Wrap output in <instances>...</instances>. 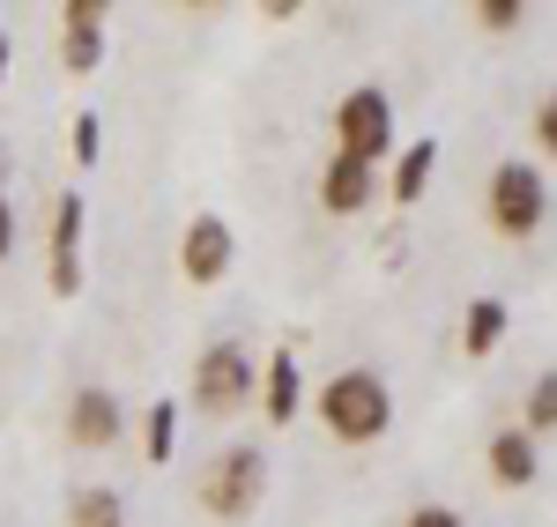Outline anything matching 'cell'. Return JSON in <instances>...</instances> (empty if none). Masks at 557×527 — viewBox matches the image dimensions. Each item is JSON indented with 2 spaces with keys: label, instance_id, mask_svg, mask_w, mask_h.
<instances>
[{
  "label": "cell",
  "instance_id": "6da1fadb",
  "mask_svg": "<svg viewBox=\"0 0 557 527\" xmlns=\"http://www.w3.org/2000/svg\"><path fill=\"white\" fill-rule=\"evenodd\" d=\"M320 424H327L343 446L386 439V424H394V394H386V379L372 372V364H349V372H335V379L320 387Z\"/></svg>",
  "mask_w": 557,
  "mask_h": 527
},
{
  "label": "cell",
  "instance_id": "7a4b0ae2",
  "mask_svg": "<svg viewBox=\"0 0 557 527\" xmlns=\"http://www.w3.org/2000/svg\"><path fill=\"white\" fill-rule=\"evenodd\" d=\"M483 216H491L498 238H535L543 216H550V178L535 164H498L491 186H483Z\"/></svg>",
  "mask_w": 557,
  "mask_h": 527
},
{
  "label": "cell",
  "instance_id": "3957f363",
  "mask_svg": "<svg viewBox=\"0 0 557 527\" xmlns=\"http://www.w3.org/2000/svg\"><path fill=\"white\" fill-rule=\"evenodd\" d=\"M260 498H268V453L260 446H223L201 468V513H215V520H246Z\"/></svg>",
  "mask_w": 557,
  "mask_h": 527
},
{
  "label": "cell",
  "instance_id": "277c9868",
  "mask_svg": "<svg viewBox=\"0 0 557 527\" xmlns=\"http://www.w3.org/2000/svg\"><path fill=\"white\" fill-rule=\"evenodd\" d=\"M253 387H260V372L246 342H209L201 364H194V409L201 416H238L253 401Z\"/></svg>",
  "mask_w": 557,
  "mask_h": 527
},
{
  "label": "cell",
  "instance_id": "5b68a950",
  "mask_svg": "<svg viewBox=\"0 0 557 527\" xmlns=\"http://www.w3.org/2000/svg\"><path fill=\"white\" fill-rule=\"evenodd\" d=\"M335 156H357V164L394 156V97H386V89L364 83L335 104Z\"/></svg>",
  "mask_w": 557,
  "mask_h": 527
},
{
  "label": "cell",
  "instance_id": "8992f818",
  "mask_svg": "<svg viewBox=\"0 0 557 527\" xmlns=\"http://www.w3.org/2000/svg\"><path fill=\"white\" fill-rule=\"evenodd\" d=\"M83 193H60L52 201V246H45V283L52 298H75L83 290Z\"/></svg>",
  "mask_w": 557,
  "mask_h": 527
},
{
  "label": "cell",
  "instance_id": "52a82bcc",
  "mask_svg": "<svg viewBox=\"0 0 557 527\" xmlns=\"http://www.w3.org/2000/svg\"><path fill=\"white\" fill-rule=\"evenodd\" d=\"M231 253H238L231 223H223V216H194V223H186V238H178V275H186L194 290H209V283L231 275Z\"/></svg>",
  "mask_w": 557,
  "mask_h": 527
},
{
  "label": "cell",
  "instance_id": "ba28073f",
  "mask_svg": "<svg viewBox=\"0 0 557 527\" xmlns=\"http://www.w3.org/2000/svg\"><path fill=\"white\" fill-rule=\"evenodd\" d=\"M60 67L67 75H97V60H104V0H67L60 8Z\"/></svg>",
  "mask_w": 557,
  "mask_h": 527
},
{
  "label": "cell",
  "instance_id": "9c48e42d",
  "mask_svg": "<svg viewBox=\"0 0 557 527\" xmlns=\"http://www.w3.org/2000/svg\"><path fill=\"white\" fill-rule=\"evenodd\" d=\"M120 431H127V409H120L112 387H83V394L67 401V439H75V446L97 453V446H112Z\"/></svg>",
  "mask_w": 557,
  "mask_h": 527
},
{
  "label": "cell",
  "instance_id": "30bf717a",
  "mask_svg": "<svg viewBox=\"0 0 557 527\" xmlns=\"http://www.w3.org/2000/svg\"><path fill=\"white\" fill-rule=\"evenodd\" d=\"M260 409H268V424H298L305 409V372L290 350H275L268 364H260Z\"/></svg>",
  "mask_w": 557,
  "mask_h": 527
},
{
  "label": "cell",
  "instance_id": "8fae6325",
  "mask_svg": "<svg viewBox=\"0 0 557 527\" xmlns=\"http://www.w3.org/2000/svg\"><path fill=\"white\" fill-rule=\"evenodd\" d=\"M364 201H372V164L327 156V172H320V209H327V216H357Z\"/></svg>",
  "mask_w": 557,
  "mask_h": 527
},
{
  "label": "cell",
  "instance_id": "7c38bea8",
  "mask_svg": "<svg viewBox=\"0 0 557 527\" xmlns=\"http://www.w3.org/2000/svg\"><path fill=\"white\" fill-rule=\"evenodd\" d=\"M535 468H543V461H535V439H528V431H498V439H491V484L528 490Z\"/></svg>",
  "mask_w": 557,
  "mask_h": 527
},
{
  "label": "cell",
  "instance_id": "4fadbf2b",
  "mask_svg": "<svg viewBox=\"0 0 557 527\" xmlns=\"http://www.w3.org/2000/svg\"><path fill=\"white\" fill-rule=\"evenodd\" d=\"M431 172H438V141H409V149H401V156H394V201H401V209H417V201H424V186H431Z\"/></svg>",
  "mask_w": 557,
  "mask_h": 527
},
{
  "label": "cell",
  "instance_id": "5bb4252c",
  "mask_svg": "<svg viewBox=\"0 0 557 527\" xmlns=\"http://www.w3.org/2000/svg\"><path fill=\"white\" fill-rule=\"evenodd\" d=\"M498 342H506V305H498V298H475V305L461 312V350L491 356Z\"/></svg>",
  "mask_w": 557,
  "mask_h": 527
},
{
  "label": "cell",
  "instance_id": "9a60e30c",
  "mask_svg": "<svg viewBox=\"0 0 557 527\" xmlns=\"http://www.w3.org/2000/svg\"><path fill=\"white\" fill-rule=\"evenodd\" d=\"M127 520V505H120V490L104 484H83L75 498H67V527H120Z\"/></svg>",
  "mask_w": 557,
  "mask_h": 527
},
{
  "label": "cell",
  "instance_id": "2e32d148",
  "mask_svg": "<svg viewBox=\"0 0 557 527\" xmlns=\"http://www.w3.org/2000/svg\"><path fill=\"white\" fill-rule=\"evenodd\" d=\"M172 453H178V401H157V409L141 416V461H157V468H164Z\"/></svg>",
  "mask_w": 557,
  "mask_h": 527
},
{
  "label": "cell",
  "instance_id": "e0dca14e",
  "mask_svg": "<svg viewBox=\"0 0 557 527\" xmlns=\"http://www.w3.org/2000/svg\"><path fill=\"white\" fill-rule=\"evenodd\" d=\"M528 439H543V431H557V372H543L535 387H528V424H520Z\"/></svg>",
  "mask_w": 557,
  "mask_h": 527
},
{
  "label": "cell",
  "instance_id": "ac0fdd59",
  "mask_svg": "<svg viewBox=\"0 0 557 527\" xmlns=\"http://www.w3.org/2000/svg\"><path fill=\"white\" fill-rule=\"evenodd\" d=\"M475 23H483L491 38H513L520 23H528V8H520V0H475Z\"/></svg>",
  "mask_w": 557,
  "mask_h": 527
},
{
  "label": "cell",
  "instance_id": "d6986e66",
  "mask_svg": "<svg viewBox=\"0 0 557 527\" xmlns=\"http://www.w3.org/2000/svg\"><path fill=\"white\" fill-rule=\"evenodd\" d=\"M97 141H104V127H97V112H75V164H97Z\"/></svg>",
  "mask_w": 557,
  "mask_h": 527
},
{
  "label": "cell",
  "instance_id": "ffe728a7",
  "mask_svg": "<svg viewBox=\"0 0 557 527\" xmlns=\"http://www.w3.org/2000/svg\"><path fill=\"white\" fill-rule=\"evenodd\" d=\"M535 141H543V156L557 164V89L543 97V112H535Z\"/></svg>",
  "mask_w": 557,
  "mask_h": 527
},
{
  "label": "cell",
  "instance_id": "44dd1931",
  "mask_svg": "<svg viewBox=\"0 0 557 527\" xmlns=\"http://www.w3.org/2000/svg\"><path fill=\"white\" fill-rule=\"evenodd\" d=\"M401 527H461V513H454V505H409Z\"/></svg>",
  "mask_w": 557,
  "mask_h": 527
},
{
  "label": "cell",
  "instance_id": "7402d4cb",
  "mask_svg": "<svg viewBox=\"0 0 557 527\" xmlns=\"http://www.w3.org/2000/svg\"><path fill=\"white\" fill-rule=\"evenodd\" d=\"M8 253H15V201L0 193V261H8Z\"/></svg>",
  "mask_w": 557,
  "mask_h": 527
},
{
  "label": "cell",
  "instance_id": "603a6c76",
  "mask_svg": "<svg viewBox=\"0 0 557 527\" xmlns=\"http://www.w3.org/2000/svg\"><path fill=\"white\" fill-rule=\"evenodd\" d=\"M0 193H8V149H0Z\"/></svg>",
  "mask_w": 557,
  "mask_h": 527
},
{
  "label": "cell",
  "instance_id": "cb8c5ba5",
  "mask_svg": "<svg viewBox=\"0 0 557 527\" xmlns=\"http://www.w3.org/2000/svg\"><path fill=\"white\" fill-rule=\"evenodd\" d=\"M0 75H8V38H0Z\"/></svg>",
  "mask_w": 557,
  "mask_h": 527
}]
</instances>
